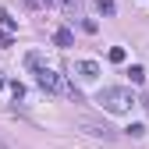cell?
Segmentation results:
<instances>
[{
	"label": "cell",
	"mask_w": 149,
	"mask_h": 149,
	"mask_svg": "<svg viewBox=\"0 0 149 149\" xmlns=\"http://www.w3.org/2000/svg\"><path fill=\"white\" fill-rule=\"evenodd\" d=\"M96 103L103 107V110H110V114H124V110H132V92L128 89H121V85H107V89H100L96 92Z\"/></svg>",
	"instance_id": "cell-1"
},
{
	"label": "cell",
	"mask_w": 149,
	"mask_h": 149,
	"mask_svg": "<svg viewBox=\"0 0 149 149\" xmlns=\"http://www.w3.org/2000/svg\"><path fill=\"white\" fill-rule=\"evenodd\" d=\"M36 82H39L43 92H68L74 103H82V92L74 89V85H68L61 74H57V71H50V68H39V71H36Z\"/></svg>",
	"instance_id": "cell-2"
},
{
	"label": "cell",
	"mask_w": 149,
	"mask_h": 149,
	"mask_svg": "<svg viewBox=\"0 0 149 149\" xmlns=\"http://www.w3.org/2000/svg\"><path fill=\"white\" fill-rule=\"evenodd\" d=\"M82 132L85 135H96V139H114V128H110V124H96V121H82Z\"/></svg>",
	"instance_id": "cell-3"
},
{
	"label": "cell",
	"mask_w": 149,
	"mask_h": 149,
	"mask_svg": "<svg viewBox=\"0 0 149 149\" xmlns=\"http://www.w3.org/2000/svg\"><path fill=\"white\" fill-rule=\"evenodd\" d=\"M78 74H82V78H96V74H100V64L96 61H82L78 64Z\"/></svg>",
	"instance_id": "cell-4"
},
{
	"label": "cell",
	"mask_w": 149,
	"mask_h": 149,
	"mask_svg": "<svg viewBox=\"0 0 149 149\" xmlns=\"http://www.w3.org/2000/svg\"><path fill=\"white\" fill-rule=\"evenodd\" d=\"M53 43H57V46H71V43H74L71 29H57V32H53Z\"/></svg>",
	"instance_id": "cell-5"
},
{
	"label": "cell",
	"mask_w": 149,
	"mask_h": 149,
	"mask_svg": "<svg viewBox=\"0 0 149 149\" xmlns=\"http://www.w3.org/2000/svg\"><path fill=\"white\" fill-rule=\"evenodd\" d=\"M61 7H64V14H68V18H78V11H82V0H61Z\"/></svg>",
	"instance_id": "cell-6"
},
{
	"label": "cell",
	"mask_w": 149,
	"mask_h": 149,
	"mask_svg": "<svg viewBox=\"0 0 149 149\" xmlns=\"http://www.w3.org/2000/svg\"><path fill=\"white\" fill-rule=\"evenodd\" d=\"M25 64H29L32 71H39V68H46V61H43V53H36V50H32V53H25Z\"/></svg>",
	"instance_id": "cell-7"
},
{
	"label": "cell",
	"mask_w": 149,
	"mask_h": 149,
	"mask_svg": "<svg viewBox=\"0 0 149 149\" xmlns=\"http://www.w3.org/2000/svg\"><path fill=\"white\" fill-rule=\"evenodd\" d=\"M128 74H132V82H135V85H142V82H146V71H142V64H132V68H128Z\"/></svg>",
	"instance_id": "cell-8"
},
{
	"label": "cell",
	"mask_w": 149,
	"mask_h": 149,
	"mask_svg": "<svg viewBox=\"0 0 149 149\" xmlns=\"http://www.w3.org/2000/svg\"><path fill=\"white\" fill-rule=\"evenodd\" d=\"M96 7H100L103 14H114V11H117V7H114V0H96Z\"/></svg>",
	"instance_id": "cell-9"
},
{
	"label": "cell",
	"mask_w": 149,
	"mask_h": 149,
	"mask_svg": "<svg viewBox=\"0 0 149 149\" xmlns=\"http://www.w3.org/2000/svg\"><path fill=\"white\" fill-rule=\"evenodd\" d=\"M7 85H11V92H14V100L25 96V85H22V82H7Z\"/></svg>",
	"instance_id": "cell-10"
},
{
	"label": "cell",
	"mask_w": 149,
	"mask_h": 149,
	"mask_svg": "<svg viewBox=\"0 0 149 149\" xmlns=\"http://www.w3.org/2000/svg\"><path fill=\"white\" fill-rule=\"evenodd\" d=\"M128 135H132V139H142V135H146V124H132V128H128Z\"/></svg>",
	"instance_id": "cell-11"
},
{
	"label": "cell",
	"mask_w": 149,
	"mask_h": 149,
	"mask_svg": "<svg viewBox=\"0 0 149 149\" xmlns=\"http://www.w3.org/2000/svg\"><path fill=\"white\" fill-rule=\"evenodd\" d=\"M110 61L121 64V61H124V50H121V46H114V50H110Z\"/></svg>",
	"instance_id": "cell-12"
},
{
	"label": "cell",
	"mask_w": 149,
	"mask_h": 149,
	"mask_svg": "<svg viewBox=\"0 0 149 149\" xmlns=\"http://www.w3.org/2000/svg\"><path fill=\"white\" fill-rule=\"evenodd\" d=\"M0 22H4V29H14V25H18V22H14V18H11L7 11H4V14H0Z\"/></svg>",
	"instance_id": "cell-13"
},
{
	"label": "cell",
	"mask_w": 149,
	"mask_h": 149,
	"mask_svg": "<svg viewBox=\"0 0 149 149\" xmlns=\"http://www.w3.org/2000/svg\"><path fill=\"white\" fill-rule=\"evenodd\" d=\"M0 43H4V46H11V36H7V32H0Z\"/></svg>",
	"instance_id": "cell-14"
},
{
	"label": "cell",
	"mask_w": 149,
	"mask_h": 149,
	"mask_svg": "<svg viewBox=\"0 0 149 149\" xmlns=\"http://www.w3.org/2000/svg\"><path fill=\"white\" fill-rule=\"evenodd\" d=\"M139 103H142V107H146V110H149V96H142V100H139Z\"/></svg>",
	"instance_id": "cell-15"
},
{
	"label": "cell",
	"mask_w": 149,
	"mask_h": 149,
	"mask_svg": "<svg viewBox=\"0 0 149 149\" xmlns=\"http://www.w3.org/2000/svg\"><path fill=\"white\" fill-rule=\"evenodd\" d=\"M4 85H7V78H4V74H0V89H4Z\"/></svg>",
	"instance_id": "cell-16"
},
{
	"label": "cell",
	"mask_w": 149,
	"mask_h": 149,
	"mask_svg": "<svg viewBox=\"0 0 149 149\" xmlns=\"http://www.w3.org/2000/svg\"><path fill=\"white\" fill-rule=\"evenodd\" d=\"M0 149H11V146H7V142H4V139H0Z\"/></svg>",
	"instance_id": "cell-17"
},
{
	"label": "cell",
	"mask_w": 149,
	"mask_h": 149,
	"mask_svg": "<svg viewBox=\"0 0 149 149\" xmlns=\"http://www.w3.org/2000/svg\"><path fill=\"white\" fill-rule=\"evenodd\" d=\"M39 4H46V7H50V4H53V0H39Z\"/></svg>",
	"instance_id": "cell-18"
}]
</instances>
